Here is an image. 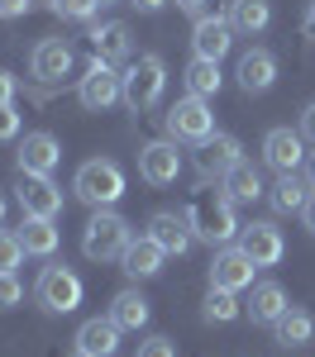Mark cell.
<instances>
[{
  "mask_svg": "<svg viewBox=\"0 0 315 357\" xmlns=\"http://www.w3.org/2000/svg\"><path fill=\"white\" fill-rule=\"evenodd\" d=\"M234 162H244V148H239V138L234 134H210L205 143L196 148V172L200 181H220Z\"/></svg>",
  "mask_w": 315,
  "mask_h": 357,
  "instance_id": "obj_13",
  "label": "cell"
},
{
  "mask_svg": "<svg viewBox=\"0 0 315 357\" xmlns=\"http://www.w3.org/2000/svg\"><path fill=\"white\" fill-rule=\"evenodd\" d=\"M72 357H91V353H82V348H77V353H72Z\"/></svg>",
  "mask_w": 315,
  "mask_h": 357,
  "instance_id": "obj_45",
  "label": "cell"
},
{
  "mask_svg": "<svg viewBox=\"0 0 315 357\" xmlns=\"http://www.w3.org/2000/svg\"><path fill=\"white\" fill-rule=\"evenodd\" d=\"M15 200H20V210H24V215H34V220H57V215H62V191H57L53 176H34V172H20Z\"/></svg>",
  "mask_w": 315,
  "mask_h": 357,
  "instance_id": "obj_9",
  "label": "cell"
},
{
  "mask_svg": "<svg viewBox=\"0 0 315 357\" xmlns=\"http://www.w3.org/2000/svg\"><path fill=\"white\" fill-rule=\"evenodd\" d=\"M72 191H77V200L91 205V210H115V205L124 200V172H119V162H110V158H86V162L77 167V176H72Z\"/></svg>",
  "mask_w": 315,
  "mask_h": 357,
  "instance_id": "obj_2",
  "label": "cell"
},
{
  "mask_svg": "<svg viewBox=\"0 0 315 357\" xmlns=\"http://www.w3.org/2000/svg\"><path fill=\"white\" fill-rule=\"evenodd\" d=\"M301 33H306V38L315 43V0L306 5V15H301Z\"/></svg>",
  "mask_w": 315,
  "mask_h": 357,
  "instance_id": "obj_39",
  "label": "cell"
},
{
  "mask_svg": "<svg viewBox=\"0 0 315 357\" xmlns=\"http://www.w3.org/2000/svg\"><path fill=\"white\" fill-rule=\"evenodd\" d=\"M134 357H177V343L163 338V333H153V338H143V343H139V353H134Z\"/></svg>",
  "mask_w": 315,
  "mask_h": 357,
  "instance_id": "obj_34",
  "label": "cell"
},
{
  "mask_svg": "<svg viewBox=\"0 0 315 357\" xmlns=\"http://www.w3.org/2000/svg\"><path fill=\"white\" fill-rule=\"evenodd\" d=\"M34 296H38V305L48 310V314H72L77 305H82V276L72 272V267H43L38 272V286H34Z\"/></svg>",
  "mask_w": 315,
  "mask_h": 357,
  "instance_id": "obj_6",
  "label": "cell"
},
{
  "mask_svg": "<svg viewBox=\"0 0 315 357\" xmlns=\"http://www.w3.org/2000/svg\"><path fill=\"white\" fill-rule=\"evenodd\" d=\"M239 314H244L239 291H215V286H210V296H205V305H200V319H205V324H234Z\"/></svg>",
  "mask_w": 315,
  "mask_h": 357,
  "instance_id": "obj_30",
  "label": "cell"
},
{
  "mask_svg": "<svg viewBox=\"0 0 315 357\" xmlns=\"http://www.w3.org/2000/svg\"><path fill=\"white\" fill-rule=\"evenodd\" d=\"M96 5H101V0H48V10H53L57 20H91Z\"/></svg>",
  "mask_w": 315,
  "mask_h": 357,
  "instance_id": "obj_32",
  "label": "cell"
},
{
  "mask_svg": "<svg viewBox=\"0 0 315 357\" xmlns=\"http://www.w3.org/2000/svg\"><path fill=\"white\" fill-rule=\"evenodd\" d=\"M15 96H20V82L0 67V105H15Z\"/></svg>",
  "mask_w": 315,
  "mask_h": 357,
  "instance_id": "obj_37",
  "label": "cell"
},
{
  "mask_svg": "<svg viewBox=\"0 0 315 357\" xmlns=\"http://www.w3.org/2000/svg\"><path fill=\"white\" fill-rule=\"evenodd\" d=\"M20 138V110L15 105H0V143Z\"/></svg>",
  "mask_w": 315,
  "mask_h": 357,
  "instance_id": "obj_35",
  "label": "cell"
},
{
  "mask_svg": "<svg viewBox=\"0 0 315 357\" xmlns=\"http://www.w3.org/2000/svg\"><path fill=\"white\" fill-rule=\"evenodd\" d=\"M220 186H225V195L229 200H234V205H254V200H263V172H258L254 162H234L225 172V176H220Z\"/></svg>",
  "mask_w": 315,
  "mask_h": 357,
  "instance_id": "obj_23",
  "label": "cell"
},
{
  "mask_svg": "<svg viewBox=\"0 0 315 357\" xmlns=\"http://www.w3.org/2000/svg\"><path fill=\"white\" fill-rule=\"evenodd\" d=\"M148 234L163 243L168 257H182V252H191V243H196V234H191L186 215H177V210H158V215L148 220Z\"/></svg>",
  "mask_w": 315,
  "mask_h": 357,
  "instance_id": "obj_18",
  "label": "cell"
},
{
  "mask_svg": "<svg viewBox=\"0 0 315 357\" xmlns=\"http://www.w3.org/2000/svg\"><path fill=\"white\" fill-rule=\"evenodd\" d=\"M301 138H306V143H315V105H306V110H301Z\"/></svg>",
  "mask_w": 315,
  "mask_h": 357,
  "instance_id": "obj_38",
  "label": "cell"
},
{
  "mask_svg": "<svg viewBox=\"0 0 315 357\" xmlns=\"http://www.w3.org/2000/svg\"><path fill=\"white\" fill-rule=\"evenodd\" d=\"M234 77H239V91L244 96H263V91H272V82H277V57L268 53V48H249V53H239Z\"/></svg>",
  "mask_w": 315,
  "mask_h": 357,
  "instance_id": "obj_17",
  "label": "cell"
},
{
  "mask_svg": "<svg viewBox=\"0 0 315 357\" xmlns=\"http://www.w3.org/2000/svg\"><path fill=\"white\" fill-rule=\"evenodd\" d=\"M301 224H306V234H315V191H311V200L301 205Z\"/></svg>",
  "mask_w": 315,
  "mask_h": 357,
  "instance_id": "obj_40",
  "label": "cell"
},
{
  "mask_svg": "<svg viewBox=\"0 0 315 357\" xmlns=\"http://www.w3.org/2000/svg\"><path fill=\"white\" fill-rule=\"evenodd\" d=\"M20 301H24V286H20V276H15V272H0V310H15Z\"/></svg>",
  "mask_w": 315,
  "mask_h": 357,
  "instance_id": "obj_33",
  "label": "cell"
},
{
  "mask_svg": "<svg viewBox=\"0 0 315 357\" xmlns=\"http://www.w3.org/2000/svg\"><path fill=\"white\" fill-rule=\"evenodd\" d=\"M124 105L134 114H148L158 110V100H163V91H168V62L158 53H139L124 72Z\"/></svg>",
  "mask_w": 315,
  "mask_h": 357,
  "instance_id": "obj_3",
  "label": "cell"
},
{
  "mask_svg": "<svg viewBox=\"0 0 315 357\" xmlns=\"http://www.w3.org/2000/svg\"><path fill=\"white\" fill-rule=\"evenodd\" d=\"M101 5H110V0H101Z\"/></svg>",
  "mask_w": 315,
  "mask_h": 357,
  "instance_id": "obj_46",
  "label": "cell"
},
{
  "mask_svg": "<svg viewBox=\"0 0 315 357\" xmlns=\"http://www.w3.org/2000/svg\"><path fill=\"white\" fill-rule=\"evenodd\" d=\"M77 100H82V110H110L115 100H124V77L110 62L91 57L86 77H77Z\"/></svg>",
  "mask_w": 315,
  "mask_h": 357,
  "instance_id": "obj_7",
  "label": "cell"
},
{
  "mask_svg": "<svg viewBox=\"0 0 315 357\" xmlns=\"http://www.w3.org/2000/svg\"><path fill=\"white\" fill-rule=\"evenodd\" d=\"M263 162L272 167L277 176L282 172H301V162H306V138H301V129L291 134V129H272V134L263 138Z\"/></svg>",
  "mask_w": 315,
  "mask_h": 357,
  "instance_id": "obj_16",
  "label": "cell"
},
{
  "mask_svg": "<svg viewBox=\"0 0 315 357\" xmlns=\"http://www.w3.org/2000/svg\"><path fill=\"white\" fill-rule=\"evenodd\" d=\"M91 53L101 57V62H124V57L134 53V43H129V24H119V20H105V24H91Z\"/></svg>",
  "mask_w": 315,
  "mask_h": 357,
  "instance_id": "obj_19",
  "label": "cell"
},
{
  "mask_svg": "<svg viewBox=\"0 0 315 357\" xmlns=\"http://www.w3.org/2000/svg\"><path fill=\"white\" fill-rule=\"evenodd\" d=\"M239 248L254 257V267H277L286 257V238H282V229L272 220H254V224H244L239 229Z\"/></svg>",
  "mask_w": 315,
  "mask_h": 357,
  "instance_id": "obj_10",
  "label": "cell"
},
{
  "mask_svg": "<svg viewBox=\"0 0 315 357\" xmlns=\"http://www.w3.org/2000/svg\"><path fill=\"white\" fill-rule=\"evenodd\" d=\"M119 324H115L110 314H105V319H86L82 329H77V348H82V353H91V357H115L119 353Z\"/></svg>",
  "mask_w": 315,
  "mask_h": 357,
  "instance_id": "obj_22",
  "label": "cell"
},
{
  "mask_svg": "<svg viewBox=\"0 0 315 357\" xmlns=\"http://www.w3.org/2000/svg\"><path fill=\"white\" fill-rule=\"evenodd\" d=\"M72 67H77V53H72V43H62V38H38L34 53H29V72H34V82H38V86L67 82Z\"/></svg>",
  "mask_w": 315,
  "mask_h": 357,
  "instance_id": "obj_8",
  "label": "cell"
},
{
  "mask_svg": "<svg viewBox=\"0 0 315 357\" xmlns=\"http://www.w3.org/2000/svg\"><path fill=\"white\" fill-rule=\"evenodd\" d=\"M306 181H311V191H315V153H311V162H306Z\"/></svg>",
  "mask_w": 315,
  "mask_h": 357,
  "instance_id": "obj_43",
  "label": "cell"
},
{
  "mask_svg": "<svg viewBox=\"0 0 315 357\" xmlns=\"http://www.w3.org/2000/svg\"><path fill=\"white\" fill-rule=\"evenodd\" d=\"M163 134L172 138V143H191V148H200L205 138L215 134V114H210V100H200V96H182L177 105H168V114H163Z\"/></svg>",
  "mask_w": 315,
  "mask_h": 357,
  "instance_id": "obj_5",
  "label": "cell"
},
{
  "mask_svg": "<svg viewBox=\"0 0 315 357\" xmlns=\"http://www.w3.org/2000/svg\"><path fill=\"white\" fill-rule=\"evenodd\" d=\"M110 319L119 324V329H134L139 333L143 324H148V301H143L139 291H119L110 301Z\"/></svg>",
  "mask_w": 315,
  "mask_h": 357,
  "instance_id": "obj_28",
  "label": "cell"
},
{
  "mask_svg": "<svg viewBox=\"0 0 315 357\" xmlns=\"http://www.w3.org/2000/svg\"><path fill=\"white\" fill-rule=\"evenodd\" d=\"M24 262V243H20V234L15 229H0V272H15Z\"/></svg>",
  "mask_w": 315,
  "mask_h": 357,
  "instance_id": "obj_31",
  "label": "cell"
},
{
  "mask_svg": "<svg viewBox=\"0 0 315 357\" xmlns=\"http://www.w3.org/2000/svg\"><path fill=\"white\" fill-rule=\"evenodd\" d=\"M244 314H249L254 324H268V329H272V324L286 314V291L277 286V281H258L249 305H244Z\"/></svg>",
  "mask_w": 315,
  "mask_h": 357,
  "instance_id": "obj_21",
  "label": "cell"
},
{
  "mask_svg": "<svg viewBox=\"0 0 315 357\" xmlns=\"http://www.w3.org/2000/svg\"><path fill=\"white\" fill-rule=\"evenodd\" d=\"M139 176L148 186H172L182 176V153H177L172 138H153L139 148Z\"/></svg>",
  "mask_w": 315,
  "mask_h": 357,
  "instance_id": "obj_11",
  "label": "cell"
},
{
  "mask_svg": "<svg viewBox=\"0 0 315 357\" xmlns=\"http://www.w3.org/2000/svg\"><path fill=\"white\" fill-rule=\"evenodd\" d=\"M15 234H20V243H24L29 257H53L57 243H62L57 224H53V220H34V215H24V224H20Z\"/></svg>",
  "mask_w": 315,
  "mask_h": 357,
  "instance_id": "obj_26",
  "label": "cell"
},
{
  "mask_svg": "<svg viewBox=\"0 0 315 357\" xmlns=\"http://www.w3.org/2000/svg\"><path fill=\"white\" fill-rule=\"evenodd\" d=\"M129 5H134V10H143V15H153V10H163L168 0H129Z\"/></svg>",
  "mask_w": 315,
  "mask_h": 357,
  "instance_id": "obj_42",
  "label": "cell"
},
{
  "mask_svg": "<svg viewBox=\"0 0 315 357\" xmlns=\"http://www.w3.org/2000/svg\"><path fill=\"white\" fill-rule=\"evenodd\" d=\"M177 10H186V15L200 20V15H205V0H177Z\"/></svg>",
  "mask_w": 315,
  "mask_h": 357,
  "instance_id": "obj_41",
  "label": "cell"
},
{
  "mask_svg": "<svg viewBox=\"0 0 315 357\" xmlns=\"http://www.w3.org/2000/svg\"><path fill=\"white\" fill-rule=\"evenodd\" d=\"M220 86H225V77H220V62L191 57V67H186V91H191V96H200V100H210V96H220Z\"/></svg>",
  "mask_w": 315,
  "mask_h": 357,
  "instance_id": "obj_29",
  "label": "cell"
},
{
  "mask_svg": "<svg viewBox=\"0 0 315 357\" xmlns=\"http://www.w3.org/2000/svg\"><path fill=\"white\" fill-rule=\"evenodd\" d=\"M229 48H234V24L225 15H200L196 29H191V53L205 57V62H220Z\"/></svg>",
  "mask_w": 315,
  "mask_h": 357,
  "instance_id": "obj_15",
  "label": "cell"
},
{
  "mask_svg": "<svg viewBox=\"0 0 315 357\" xmlns=\"http://www.w3.org/2000/svg\"><path fill=\"white\" fill-rule=\"evenodd\" d=\"M129 238H134V229H129L124 215H115V210H96L91 224H86V234H82V252L91 257V262H119L124 248H129Z\"/></svg>",
  "mask_w": 315,
  "mask_h": 357,
  "instance_id": "obj_4",
  "label": "cell"
},
{
  "mask_svg": "<svg viewBox=\"0 0 315 357\" xmlns=\"http://www.w3.org/2000/svg\"><path fill=\"white\" fill-rule=\"evenodd\" d=\"M182 215H186V224H191V234H196L200 243H210V248L239 238V229H244V224L234 220V200L225 195V186H220V191H210V181L186 200V210H182Z\"/></svg>",
  "mask_w": 315,
  "mask_h": 357,
  "instance_id": "obj_1",
  "label": "cell"
},
{
  "mask_svg": "<svg viewBox=\"0 0 315 357\" xmlns=\"http://www.w3.org/2000/svg\"><path fill=\"white\" fill-rule=\"evenodd\" d=\"M268 200H272V210H277V215H301V205L311 200V181H306V176H296V172H282V176H277V186L268 191Z\"/></svg>",
  "mask_w": 315,
  "mask_h": 357,
  "instance_id": "obj_27",
  "label": "cell"
},
{
  "mask_svg": "<svg viewBox=\"0 0 315 357\" xmlns=\"http://www.w3.org/2000/svg\"><path fill=\"white\" fill-rule=\"evenodd\" d=\"M20 172H34V176H53L57 162H62V143H57L48 129H34V134L20 138V153H15Z\"/></svg>",
  "mask_w": 315,
  "mask_h": 357,
  "instance_id": "obj_12",
  "label": "cell"
},
{
  "mask_svg": "<svg viewBox=\"0 0 315 357\" xmlns=\"http://www.w3.org/2000/svg\"><path fill=\"white\" fill-rule=\"evenodd\" d=\"M272 338H277V348H306L315 338V314L301 305H286V314L272 324Z\"/></svg>",
  "mask_w": 315,
  "mask_h": 357,
  "instance_id": "obj_24",
  "label": "cell"
},
{
  "mask_svg": "<svg viewBox=\"0 0 315 357\" xmlns=\"http://www.w3.org/2000/svg\"><path fill=\"white\" fill-rule=\"evenodd\" d=\"M254 257L244 252V248H220L215 252V262H210V286L215 291H244V286H254Z\"/></svg>",
  "mask_w": 315,
  "mask_h": 357,
  "instance_id": "obj_14",
  "label": "cell"
},
{
  "mask_svg": "<svg viewBox=\"0 0 315 357\" xmlns=\"http://www.w3.org/2000/svg\"><path fill=\"white\" fill-rule=\"evenodd\" d=\"M34 10V0H0V20H20Z\"/></svg>",
  "mask_w": 315,
  "mask_h": 357,
  "instance_id": "obj_36",
  "label": "cell"
},
{
  "mask_svg": "<svg viewBox=\"0 0 315 357\" xmlns=\"http://www.w3.org/2000/svg\"><path fill=\"white\" fill-rule=\"evenodd\" d=\"M0 220H5V195H0Z\"/></svg>",
  "mask_w": 315,
  "mask_h": 357,
  "instance_id": "obj_44",
  "label": "cell"
},
{
  "mask_svg": "<svg viewBox=\"0 0 315 357\" xmlns=\"http://www.w3.org/2000/svg\"><path fill=\"white\" fill-rule=\"evenodd\" d=\"M163 262H168V252H163V243H158L153 234L129 238L124 257H119V267H124L129 276H158V272H163Z\"/></svg>",
  "mask_w": 315,
  "mask_h": 357,
  "instance_id": "obj_20",
  "label": "cell"
},
{
  "mask_svg": "<svg viewBox=\"0 0 315 357\" xmlns=\"http://www.w3.org/2000/svg\"><path fill=\"white\" fill-rule=\"evenodd\" d=\"M229 24L234 33H244V38H258L263 29L272 24V0H229Z\"/></svg>",
  "mask_w": 315,
  "mask_h": 357,
  "instance_id": "obj_25",
  "label": "cell"
}]
</instances>
